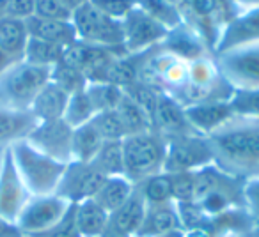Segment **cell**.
Wrapping results in <instances>:
<instances>
[{"mask_svg":"<svg viewBox=\"0 0 259 237\" xmlns=\"http://www.w3.org/2000/svg\"><path fill=\"white\" fill-rule=\"evenodd\" d=\"M25 22L27 29H29V36L34 39L47 41V43L57 44L62 48L71 46L78 41L71 20H47L30 16Z\"/></svg>","mask_w":259,"mask_h":237,"instance_id":"22","label":"cell"},{"mask_svg":"<svg viewBox=\"0 0 259 237\" xmlns=\"http://www.w3.org/2000/svg\"><path fill=\"white\" fill-rule=\"evenodd\" d=\"M162 46L165 48L167 51H170L172 55L187 61L188 64L197 61V58L213 53L208 48V44H206L187 23H181L176 29L169 30V34H167Z\"/></svg>","mask_w":259,"mask_h":237,"instance_id":"20","label":"cell"},{"mask_svg":"<svg viewBox=\"0 0 259 237\" xmlns=\"http://www.w3.org/2000/svg\"><path fill=\"white\" fill-rule=\"evenodd\" d=\"M243 205L250 218L259 223V177L248 179L243 183Z\"/></svg>","mask_w":259,"mask_h":237,"instance_id":"41","label":"cell"},{"mask_svg":"<svg viewBox=\"0 0 259 237\" xmlns=\"http://www.w3.org/2000/svg\"><path fill=\"white\" fill-rule=\"evenodd\" d=\"M101 237H128V235H124V233H121V232H117L115 228H112L110 225H108V228L105 230V233Z\"/></svg>","mask_w":259,"mask_h":237,"instance_id":"47","label":"cell"},{"mask_svg":"<svg viewBox=\"0 0 259 237\" xmlns=\"http://www.w3.org/2000/svg\"><path fill=\"white\" fill-rule=\"evenodd\" d=\"M41 237H80L78 226H76L75 219V204L69 207V211L66 212V216L45 235Z\"/></svg>","mask_w":259,"mask_h":237,"instance_id":"42","label":"cell"},{"mask_svg":"<svg viewBox=\"0 0 259 237\" xmlns=\"http://www.w3.org/2000/svg\"><path fill=\"white\" fill-rule=\"evenodd\" d=\"M85 92L98 113L105 110H114L124 94L121 87L108 82H89L85 87Z\"/></svg>","mask_w":259,"mask_h":237,"instance_id":"35","label":"cell"},{"mask_svg":"<svg viewBox=\"0 0 259 237\" xmlns=\"http://www.w3.org/2000/svg\"><path fill=\"white\" fill-rule=\"evenodd\" d=\"M9 152L20 177L32 197L54 195L57 191L68 163H61L43 154L27 140L15 144L9 149Z\"/></svg>","mask_w":259,"mask_h":237,"instance_id":"3","label":"cell"},{"mask_svg":"<svg viewBox=\"0 0 259 237\" xmlns=\"http://www.w3.org/2000/svg\"><path fill=\"white\" fill-rule=\"evenodd\" d=\"M183 230L180 221L176 202H163V204H148L144 223L137 237H160L163 233Z\"/></svg>","mask_w":259,"mask_h":237,"instance_id":"23","label":"cell"},{"mask_svg":"<svg viewBox=\"0 0 259 237\" xmlns=\"http://www.w3.org/2000/svg\"><path fill=\"white\" fill-rule=\"evenodd\" d=\"M215 55L222 78L233 90H259V43L231 48Z\"/></svg>","mask_w":259,"mask_h":237,"instance_id":"9","label":"cell"},{"mask_svg":"<svg viewBox=\"0 0 259 237\" xmlns=\"http://www.w3.org/2000/svg\"><path fill=\"white\" fill-rule=\"evenodd\" d=\"M185 113H187V121L194 133L201 137H209L213 131L219 130L234 115L231 108V99L190 104V106H185Z\"/></svg>","mask_w":259,"mask_h":237,"instance_id":"17","label":"cell"},{"mask_svg":"<svg viewBox=\"0 0 259 237\" xmlns=\"http://www.w3.org/2000/svg\"><path fill=\"white\" fill-rule=\"evenodd\" d=\"M231 108L238 117L259 121V90H234L231 97Z\"/></svg>","mask_w":259,"mask_h":237,"instance_id":"38","label":"cell"},{"mask_svg":"<svg viewBox=\"0 0 259 237\" xmlns=\"http://www.w3.org/2000/svg\"><path fill=\"white\" fill-rule=\"evenodd\" d=\"M160 237H183V230H174V232H169V233H163Z\"/></svg>","mask_w":259,"mask_h":237,"instance_id":"50","label":"cell"},{"mask_svg":"<svg viewBox=\"0 0 259 237\" xmlns=\"http://www.w3.org/2000/svg\"><path fill=\"white\" fill-rule=\"evenodd\" d=\"M66 48L57 46V44L47 43V41H39L30 37L25 48V55L23 61L30 62L34 66H41V68H54L62 61Z\"/></svg>","mask_w":259,"mask_h":237,"instance_id":"33","label":"cell"},{"mask_svg":"<svg viewBox=\"0 0 259 237\" xmlns=\"http://www.w3.org/2000/svg\"><path fill=\"white\" fill-rule=\"evenodd\" d=\"M103 181L105 175L93 163L69 161L55 193L66 198L69 204H80L83 200L94 198Z\"/></svg>","mask_w":259,"mask_h":237,"instance_id":"13","label":"cell"},{"mask_svg":"<svg viewBox=\"0 0 259 237\" xmlns=\"http://www.w3.org/2000/svg\"><path fill=\"white\" fill-rule=\"evenodd\" d=\"M233 0H188L181 8L183 23H187L215 53L224 29L236 16Z\"/></svg>","mask_w":259,"mask_h":237,"instance_id":"7","label":"cell"},{"mask_svg":"<svg viewBox=\"0 0 259 237\" xmlns=\"http://www.w3.org/2000/svg\"><path fill=\"white\" fill-rule=\"evenodd\" d=\"M87 2H91L98 11L117 20V22H122L137 8V0H87Z\"/></svg>","mask_w":259,"mask_h":237,"instance_id":"40","label":"cell"},{"mask_svg":"<svg viewBox=\"0 0 259 237\" xmlns=\"http://www.w3.org/2000/svg\"><path fill=\"white\" fill-rule=\"evenodd\" d=\"M94 166L108 175H124V159H122V140H105L98 154L94 156Z\"/></svg>","mask_w":259,"mask_h":237,"instance_id":"30","label":"cell"},{"mask_svg":"<svg viewBox=\"0 0 259 237\" xmlns=\"http://www.w3.org/2000/svg\"><path fill=\"white\" fill-rule=\"evenodd\" d=\"M96 113H98L96 108L91 103L89 96H87L85 89H83V90H80V92H75L69 96L68 106H66L64 117L62 118L75 130V128H80V126H83V124L91 123Z\"/></svg>","mask_w":259,"mask_h":237,"instance_id":"34","label":"cell"},{"mask_svg":"<svg viewBox=\"0 0 259 237\" xmlns=\"http://www.w3.org/2000/svg\"><path fill=\"white\" fill-rule=\"evenodd\" d=\"M215 163V154L208 137L201 135H181L167 140L165 165L163 172L185 173L195 172Z\"/></svg>","mask_w":259,"mask_h":237,"instance_id":"10","label":"cell"},{"mask_svg":"<svg viewBox=\"0 0 259 237\" xmlns=\"http://www.w3.org/2000/svg\"><path fill=\"white\" fill-rule=\"evenodd\" d=\"M91 123L100 131V135L105 140H122V138L128 137V133L124 130V124H122L121 117H119L115 110L100 111V113L94 115V118Z\"/></svg>","mask_w":259,"mask_h":237,"instance_id":"37","label":"cell"},{"mask_svg":"<svg viewBox=\"0 0 259 237\" xmlns=\"http://www.w3.org/2000/svg\"><path fill=\"white\" fill-rule=\"evenodd\" d=\"M11 64H13V61H11V58H9L8 55L4 53V51L0 50V75H2V73H4L6 69H8Z\"/></svg>","mask_w":259,"mask_h":237,"instance_id":"46","label":"cell"},{"mask_svg":"<svg viewBox=\"0 0 259 237\" xmlns=\"http://www.w3.org/2000/svg\"><path fill=\"white\" fill-rule=\"evenodd\" d=\"M215 165L240 181L259 177V121L233 117L208 137Z\"/></svg>","mask_w":259,"mask_h":237,"instance_id":"1","label":"cell"},{"mask_svg":"<svg viewBox=\"0 0 259 237\" xmlns=\"http://www.w3.org/2000/svg\"><path fill=\"white\" fill-rule=\"evenodd\" d=\"M37 126V118L30 111H16L0 108V152H6L15 144L27 140Z\"/></svg>","mask_w":259,"mask_h":237,"instance_id":"21","label":"cell"},{"mask_svg":"<svg viewBox=\"0 0 259 237\" xmlns=\"http://www.w3.org/2000/svg\"><path fill=\"white\" fill-rule=\"evenodd\" d=\"M34 16L47 20H71L73 9L64 0H36Z\"/></svg>","mask_w":259,"mask_h":237,"instance_id":"39","label":"cell"},{"mask_svg":"<svg viewBox=\"0 0 259 237\" xmlns=\"http://www.w3.org/2000/svg\"><path fill=\"white\" fill-rule=\"evenodd\" d=\"M137 8L169 30L176 29L178 25L183 23V15H181L180 8L172 4L170 0H137Z\"/></svg>","mask_w":259,"mask_h":237,"instance_id":"32","label":"cell"},{"mask_svg":"<svg viewBox=\"0 0 259 237\" xmlns=\"http://www.w3.org/2000/svg\"><path fill=\"white\" fill-rule=\"evenodd\" d=\"M122 27V48L128 55H142L156 46H162L169 29L135 8L124 20Z\"/></svg>","mask_w":259,"mask_h":237,"instance_id":"12","label":"cell"},{"mask_svg":"<svg viewBox=\"0 0 259 237\" xmlns=\"http://www.w3.org/2000/svg\"><path fill=\"white\" fill-rule=\"evenodd\" d=\"M34 8H36V0H11L6 16L18 20H29L34 16Z\"/></svg>","mask_w":259,"mask_h":237,"instance_id":"43","label":"cell"},{"mask_svg":"<svg viewBox=\"0 0 259 237\" xmlns=\"http://www.w3.org/2000/svg\"><path fill=\"white\" fill-rule=\"evenodd\" d=\"M71 205L73 204H69L66 198L59 197L57 193L32 197L16 219V226L23 235L41 237L50 232L64 218Z\"/></svg>","mask_w":259,"mask_h":237,"instance_id":"11","label":"cell"},{"mask_svg":"<svg viewBox=\"0 0 259 237\" xmlns=\"http://www.w3.org/2000/svg\"><path fill=\"white\" fill-rule=\"evenodd\" d=\"M0 237H23L16 223H11L0 216Z\"/></svg>","mask_w":259,"mask_h":237,"instance_id":"44","label":"cell"},{"mask_svg":"<svg viewBox=\"0 0 259 237\" xmlns=\"http://www.w3.org/2000/svg\"><path fill=\"white\" fill-rule=\"evenodd\" d=\"M167 138L155 130L128 135L122 138V159L124 175L139 184L155 173L163 172L165 165Z\"/></svg>","mask_w":259,"mask_h":237,"instance_id":"5","label":"cell"},{"mask_svg":"<svg viewBox=\"0 0 259 237\" xmlns=\"http://www.w3.org/2000/svg\"><path fill=\"white\" fill-rule=\"evenodd\" d=\"M122 92H124V90H122ZM114 110L117 111V115L121 117L122 124H124V130L128 135H135V133L153 130L151 117H149L134 99H130L126 94H122V99L119 101V104Z\"/></svg>","mask_w":259,"mask_h":237,"instance_id":"29","label":"cell"},{"mask_svg":"<svg viewBox=\"0 0 259 237\" xmlns=\"http://www.w3.org/2000/svg\"><path fill=\"white\" fill-rule=\"evenodd\" d=\"M255 43H259V9L238 11L229 25L224 29L215 53Z\"/></svg>","mask_w":259,"mask_h":237,"instance_id":"18","label":"cell"},{"mask_svg":"<svg viewBox=\"0 0 259 237\" xmlns=\"http://www.w3.org/2000/svg\"><path fill=\"white\" fill-rule=\"evenodd\" d=\"M75 219L80 237H101L108 228L110 214L96 200L89 198L75 204Z\"/></svg>","mask_w":259,"mask_h":237,"instance_id":"26","label":"cell"},{"mask_svg":"<svg viewBox=\"0 0 259 237\" xmlns=\"http://www.w3.org/2000/svg\"><path fill=\"white\" fill-rule=\"evenodd\" d=\"M146 211H148V202L144 200L139 186H135L134 193L130 195L128 200L110 214L108 225L128 237H137L142 223H144Z\"/></svg>","mask_w":259,"mask_h":237,"instance_id":"19","label":"cell"},{"mask_svg":"<svg viewBox=\"0 0 259 237\" xmlns=\"http://www.w3.org/2000/svg\"><path fill=\"white\" fill-rule=\"evenodd\" d=\"M255 232L259 233V223H257V225H255Z\"/></svg>","mask_w":259,"mask_h":237,"instance_id":"53","label":"cell"},{"mask_svg":"<svg viewBox=\"0 0 259 237\" xmlns=\"http://www.w3.org/2000/svg\"><path fill=\"white\" fill-rule=\"evenodd\" d=\"M52 69L16 61L0 75V108L30 111L36 96L50 82Z\"/></svg>","mask_w":259,"mask_h":237,"instance_id":"4","label":"cell"},{"mask_svg":"<svg viewBox=\"0 0 259 237\" xmlns=\"http://www.w3.org/2000/svg\"><path fill=\"white\" fill-rule=\"evenodd\" d=\"M238 11H248V9H259V0H233Z\"/></svg>","mask_w":259,"mask_h":237,"instance_id":"45","label":"cell"},{"mask_svg":"<svg viewBox=\"0 0 259 237\" xmlns=\"http://www.w3.org/2000/svg\"><path fill=\"white\" fill-rule=\"evenodd\" d=\"M153 130L167 140L174 137H181V135L194 133V130L187 121L185 106L165 92L160 94L158 103H156L155 113H153Z\"/></svg>","mask_w":259,"mask_h":237,"instance_id":"16","label":"cell"},{"mask_svg":"<svg viewBox=\"0 0 259 237\" xmlns=\"http://www.w3.org/2000/svg\"><path fill=\"white\" fill-rule=\"evenodd\" d=\"M240 237H259V233L254 230V232H252V233H247V235H240Z\"/></svg>","mask_w":259,"mask_h":237,"instance_id":"51","label":"cell"},{"mask_svg":"<svg viewBox=\"0 0 259 237\" xmlns=\"http://www.w3.org/2000/svg\"><path fill=\"white\" fill-rule=\"evenodd\" d=\"M64 2L73 9V11H75V9L78 8L80 4H83V2H87V0H64Z\"/></svg>","mask_w":259,"mask_h":237,"instance_id":"49","label":"cell"},{"mask_svg":"<svg viewBox=\"0 0 259 237\" xmlns=\"http://www.w3.org/2000/svg\"><path fill=\"white\" fill-rule=\"evenodd\" d=\"M23 237H32V235H23Z\"/></svg>","mask_w":259,"mask_h":237,"instance_id":"54","label":"cell"},{"mask_svg":"<svg viewBox=\"0 0 259 237\" xmlns=\"http://www.w3.org/2000/svg\"><path fill=\"white\" fill-rule=\"evenodd\" d=\"M9 2H11V0H0V18L6 16V13H8Z\"/></svg>","mask_w":259,"mask_h":237,"instance_id":"48","label":"cell"},{"mask_svg":"<svg viewBox=\"0 0 259 237\" xmlns=\"http://www.w3.org/2000/svg\"><path fill=\"white\" fill-rule=\"evenodd\" d=\"M135 186L137 184L132 183L126 175H108L105 177L103 184L100 186L93 200H96L108 214H112L119 205L128 200L130 195L134 193Z\"/></svg>","mask_w":259,"mask_h":237,"instance_id":"27","label":"cell"},{"mask_svg":"<svg viewBox=\"0 0 259 237\" xmlns=\"http://www.w3.org/2000/svg\"><path fill=\"white\" fill-rule=\"evenodd\" d=\"M68 101L69 94L50 80L36 96L32 106H30V113L37 118V123L57 121V118L64 117Z\"/></svg>","mask_w":259,"mask_h":237,"instance_id":"24","label":"cell"},{"mask_svg":"<svg viewBox=\"0 0 259 237\" xmlns=\"http://www.w3.org/2000/svg\"><path fill=\"white\" fill-rule=\"evenodd\" d=\"M194 202L206 219L243 205V181L224 172L220 166L208 165L194 172Z\"/></svg>","mask_w":259,"mask_h":237,"instance_id":"2","label":"cell"},{"mask_svg":"<svg viewBox=\"0 0 259 237\" xmlns=\"http://www.w3.org/2000/svg\"><path fill=\"white\" fill-rule=\"evenodd\" d=\"M52 82L55 83V85H59L62 90H66V92L71 96V94L75 92H80V90H83L87 87V78L82 75V73L78 71V69L71 68V66H68L66 62H59L57 66H54L52 68Z\"/></svg>","mask_w":259,"mask_h":237,"instance_id":"36","label":"cell"},{"mask_svg":"<svg viewBox=\"0 0 259 237\" xmlns=\"http://www.w3.org/2000/svg\"><path fill=\"white\" fill-rule=\"evenodd\" d=\"M32 198L25 183L20 177L11 152L6 151L4 163L0 168V216L11 223H16L27 202Z\"/></svg>","mask_w":259,"mask_h":237,"instance_id":"15","label":"cell"},{"mask_svg":"<svg viewBox=\"0 0 259 237\" xmlns=\"http://www.w3.org/2000/svg\"><path fill=\"white\" fill-rule=\"evenodd\" d=\"M234 90L222 78L215 55H206L188 64V80L185 87L172 96L183 106L206 101H229Z\"/></svg>","mask_w":259,"mask_h":237,"instance_id":"6","label":"cell"},{"mask_svg":"<svg viewBox=\"0 0 259 237\" xmlns=\"http://www.w3.org/2000/svg\"><path fill=\"white\" fill-rule=\"evenodd\" d=\"M29 39L30 36L25 20L11 18V16L0 18V50L13 62L23 61Z\"/></svg>","mask_w":259,"mask_h":237,"instance_id":"25","label":"cell"},{"mask_svg":"<svg viewBox=\"0 0 259 237\" xmlns=\"http://www.w3.org/2000/svg\"><path fill=\"white\" fill-rule=\"evenodd\" d=\"M103 142L105 138L93 126V123H87L80 128H75L73 130V144H71V152H73L71 161L91 163L94 159V156L98 154V151L101 149Z\"/></svg>","mask_w":259,"mask_h":237,"instance_id":"28","label":"cell"},{"mask_svg":"<svg viewBox=\"0 0 259 237\" xmlns=\"http://www.w3.org/2000/svg\"><path fill=\"white\" fill-rule=\"evenodd\" d=\"M71 23L76 30V37L82 43L112 50H124L121 22L98 11L91 2H83L73 11Z\"/></svg>","mask_w":259,"mask_h":237,"instance_id":"8","label":"cell"},{"mask_svg":"<svg viewBox=\"0 0 259 237\" xmlns=\"http://www.w3.org/2000/svg\"><path fill=\"white\" fill-rule=\"evenodd\" d=\"M142 197L148 204H163V202L174 200V186L172 175L167 172H160L148 177L137 184Z\"/></svg>","mask_w":259,"mask_h":237,"instance_id":"31","label":"cell"},{"mask_svg":"<svg viewBox=\"0 0 259 237\" xmlns=\"http://www.w3.org/2000/svg\"><path fill=\"white\" fill-rule=\"evenodd\" d=\"M4 154L6 152H0V168H2V163H4Z\"/></svg>","mask_w":259,"mask_h":237,"instance_id":"52","label":"cell"},{"mask_svg":"<svg viewBox=\"0 0 259 237\" xmlns=\"http://www.w3.org/2000/svg\"><path fill=\"white\" fill-rule=\"evenodd\" d=\"M27 142L43 154L50 156L61 163H69L73 159V128L64 118L37 123V126L27 138Z\"/></svg>","mask_w":259,"mask_h":237,"instance_id":"14","label":"cell"}]
</instances>
